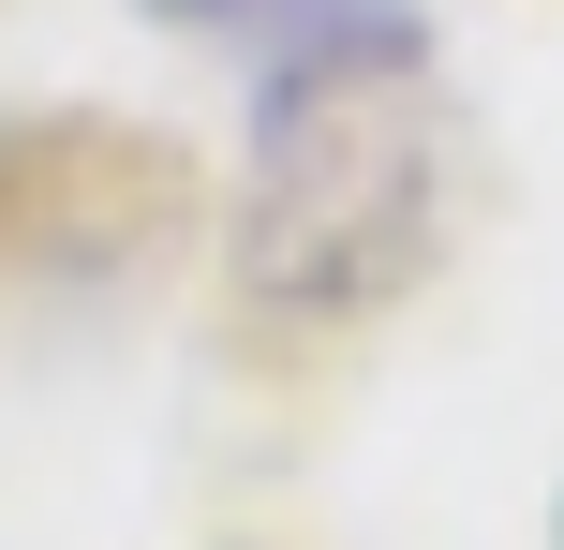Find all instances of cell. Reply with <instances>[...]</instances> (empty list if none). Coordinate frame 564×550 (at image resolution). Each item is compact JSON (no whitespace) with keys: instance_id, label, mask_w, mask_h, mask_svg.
I'll use <instances>...</instances> for the list:
<instances>
[{"instance_id":"cell-2","label":"cell","mask_w":564,"mask_h":550,"mask_svg":"<svg viewBox=\"0 0 564 550\" xmlns=\"http://www.w3.org/2000/svg\"><path fill=\"white\" fill-rule=\"evenodd\" d=\"M149 15H268V0H149Z\"/></svg>"},{"instance_id":"cell-1","label":"cell","mask_w":564,"mask_h":550,"mask_svg":"<svg viewBox=\"0 0 564 550\" xmlns=\"http://www.w3.org/2000/svg\"><path fill=\"white\" fill-rule=\"evenodd\" d=\"M431 238V60L416 30H341L253 119V208L238 283L268 313H357Z\"/></svg>"}]
</instances>
